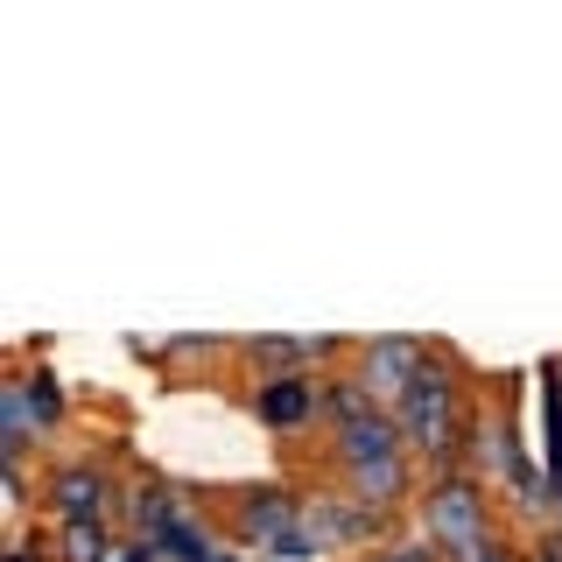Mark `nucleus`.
Returning a JSON list of instances; mask_svg holds the SVG:
<instances>
[{"label":"nucleus","instance_id":"obj_11","mask_svg":"<svg viewBox=\"0 0 562 562\" xmlns=\"http://www.w3.org/2000/svg\"><path fill=\"white\" fill-rule=\"evenodd\" d=\"M373 562H436L429 541H386V549H373Z\"/></svg>","mask_w":562,"mask_h":562},{"label":"nucleus","instance_id":"obj_10","mask_svg":"<svg viewBox=\"0 0 562 562\" xmlns=\"http://www.w3.org/2000/svg\"><path fill=\"white\" fill-rule=\"evenodd\" d=\"M22 386H29V408H35V422H57V415H64V380L49 373V366H35V373H29Z\"/></svg>","mask_w":562,"mask_h":562},{"label":"nucleus","instance_id":"obj_12","mask_svg":"<svg viewBox=\"0 0 562 562\" xmlns=\"http://www.w3.org/2000/svg\"><path fill=\"white\" fill-rule=\"evenodd\" d=\"M99 562H155L148 549H140V541H113V549H105Z\"/></svg>","mask_w":562,"mask_h":562},{"label":"nucleus","instance_id":"obj_1","mask_svg":"<svg viewBox=\"0 0 562 562\" xmlns=\"http://www.w3.org/2000/svg\"><path fill=\"white\" fill-rule=\"evenodd\" d=\"M464 401H471L464 394V373L443 366V359H429V373H422L408 386V401L394 408L401 436H408V450H415V464H429L436 479L457 471V457L471 450V422H479V415H464Z\"/></svg>","mask_w":562,"mask_h":562},{"label":"nucleus","instance_id":"obj_8","mask_svg":"<svg viewBox=\"0 0 562 562\" xmlns=\"http://www.w3.org/2000/svg\"><path fill=\"white\" fill-rule=\"evenodd\" d=\"M254 408L268 429H303L310 415H324V386H316L310 373H274L254 386Z\"/></svg>","mask_w":562,"mask_h":562},{"label":"nucleus","instance_id":"obj_6","mask_svg":"<svg viewBox=\"0 0 562 562\" xmlns=\"http://www.w3.org/2000/svg\"><path fill=\"white\" fill-rule=\"evenodd\" d=\"M303 506H310L316 549H359V541H373L380 527H386V514H380V506H366L359 492H351V499H338V492H316V499H303Z\"/></svg>","mask_w":562,"mask_h":562},{"label":"nucleus","instance_id":"obj_7","mask_svg":"<svg viewBox=\"0 0 562 562\" xmlns=\"http://www.w3.org/2000/svg\"><path fill=\"white\" fill-rule=\"evenodd\" d=\"M49 506L64 514V527H99L113 514V479H105L99 464H64L57 479H49Z\"/></svg>","mask_w":562,"mask_h":562},{"label":"nucleus","instance_id":"obj_13","mask_svg":"<svg viewBox=\"0 0 562 562\" xmlns=\"http://www.w3.org/2000/svg\"><path fill=\"white\" fill-rule=\"evenodd\" d=\"M535 562H562V535H549V541H541V549H535Z\"/></svg>","mask_w":562,"mask_h":562},{"label":"nucleus","instance_id":"obj_4","mask_svg":"<svg viewBox=\"0 0 562 562\" xmlns=\"http://www.w3.org/2000/svg\"><path fill=\"white\" fill-rule=\"evenodd\" d=\"M239 535L254 541L260 562H310L316 555V535H310V506L281 485H246L239 506H233Z\"/></svg>","mask_w":562,"mask_h":562},{"label":"nucleus","instance_id":"obj_5","mask_svg":"<svg viewBox=\"0 0 562 562\" xmlns=\"http://www.w3.org/2000/svg\"><path fill=\"white\" fill-rule=\"evenodd\" d=\"M429 373V351H422V338H366L359 351V386L380 401L386 415L408 401V386Z\"/></svg>","mask_w":562,"mask_h":562},{"label":"nucleus","instance_id":"obj_3","mask_svg":"<svg viewBox=\"0 0 562 562\" xmlns=\"http://www.w3.org/2000/svg\"><path fill=\"white\" fill-rule=\"evenodd\" d=\"M422 541L450 562H471V555L492 549V506H485V492H479L471 471L429 479V492H422Z\"/></svg>","mask_w":562,"mask_h":562},{"label":"nucleus","instance_id":"obj_9","mask_svg":"<svg viewBox=\"0 0 562 562\" xmlns=\"http://www.w3.org/2000/svg\"><path fill=\"white\" fill-rule=\"evenodd\" d=\"M324 345H330V338H260L254 359L268 366V380H274V373H303V366H310Z\"/></svg>","mask_w":562,"mask_h":562},{"label":"nucleus","instance_id":"obj_2","mask_svg":"<svg viewBox=\"0 0 562 562\" xmlns=\"http://www.w3.org/2000/svg\"><path fill=\"white\" fill-rule=\"evenodd\" d=\"M338 464H345V479L351 492H359L366 506H394V499H408V479H415V450H408V436H401V422L373 408V415H359V422H345L338 429Z\"/></svg>","mask_w":562,"mask_h":562}]
</instances>
